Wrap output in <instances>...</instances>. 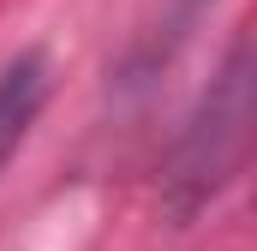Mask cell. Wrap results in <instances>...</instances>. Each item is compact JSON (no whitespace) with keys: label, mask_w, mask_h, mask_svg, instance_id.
<instances>
[{"label":"cell","mask_w":257,"mask_h":251,"mask_svg":"<svg viewBox=\"0 0 257 251\" xmlns=\"http://www.w3.org/2000/svg\"><path fill=\"white\" fill-rule=\"evenodd\" d=\"M245 132H251V54L245 42L227 54V66L215 72L209 96L197 102L192 126L174 150V168H168V186H174V209L186 215L203 197L227 186L245 162Z\"/></svg>","instance_id":"obj_1"},{"label":"cell","mask_w":257,"mask_h":251,"mask_svg":"<svg viewBox=\"0 0 257 251\" xmlns=\"http://www.w3.org/2000/svg\"><path fill=\"white\" fill-rule=\"evenodd\" d=\"M42 102H48V60H42L36 48H24L18 60L0 66V168L12 162V150H18L24 132L36 126Z\"/></svg>","instance_id":"obj_2"}]
</instances>
